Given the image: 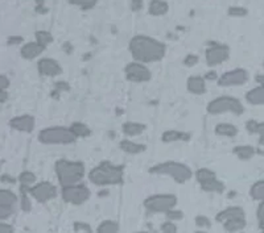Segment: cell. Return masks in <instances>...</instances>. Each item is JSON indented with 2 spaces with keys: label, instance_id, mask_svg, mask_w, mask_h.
<instances>
[{
  "label": "cell",
  "instance_id": "cell-1",
  "mask_svg": "<svg viewBox=\"0 0 264 233\" xmlns=\"http://www.w3.org/2000/svg\"><path fill=\"white\" fill-rule=\"evenodd\" d=\"M128 49L135 61L141 64H151V62L161 61L167 53V46L159 40L153 37L138 34L130 40Z\"/></svg>",
  "mask_w": 264,
  "mask_h": 233
},
{
  "label": "cell",
  "instance_id": "cell-2",
  "mask_svg": "<svg viewBox=\"0 0 264 233\" xmlns=\"http://www.w3.org/2000/svg\"><path fill=\"white\" fill-rule=\"evenodd\" d=\"M123 166L114 165L109 161L101 162L99 165L91 168L89 180L95 186H112L123 182Z\"/></svg>",
  "mask_w": 264,
  "mask_h": 233
},
{
  "label": "cell",
  "instance_id": "cell-3",
  "mask_svg": "<svg viewBox=\"0 0 264 233\" xmlns=\"http://www.w3.org/2000/svg\"><path fill=\"white\" fill-rule=\"evenodd\" d=\"M56 174L58 182L62 187L76 184L84 180L85 165L78 161H68V160H58L55 165Z\"/></svg>",
  "mask_w": 264,
  "mask_h": 233
},
{
  "label": "cell",
  "instance_id": "cell-4",
  "mask_svg": "<svg viewBox=\"0 0 264 233\" xmlns=\"http://www.w3.org/2000/svg\"><path fill=\"white\" fill-rule=\"evenodd\" d=\"M149 172L156 174V176H168L170 178H173L177 183L188 182L193 176L192 168H189L188 165L176 161H167L157 164V165L149 168Z\"/></svg>",
  "mask_w": 264,
  "mask_h": 233
},
{
  "label": "cell",
  "instance_id": "cell-5",
  "mask_svg": "<svg viewBox=\"0 0 264 233\" xmlns=\"http://www.w3.org/2000/svg\"><path fill=\"white\" fill-rule=\"evenodd\" d=\"M77 140L74 133L70 128L66 126H49L40 130L39 133V141L44 145H68Z\"/></svg>",
  "mask_w": 264,
  "mask_h": 233
},
{
  "label": "cell",
  "instance_id": "cell-6",
  "mask_svg": "<svg viewBox=\"0 0 264 233\" xmlns=\"http://www.w3.org/2000/svg\"><path fill=\"white\" fill-rule=\"evenodd\" d=\"M207 112L210 115H221L226 112H231L234 115L239 116L244 112V106L242 102L232 96H219L207 104Z\"/></svg>",
  "mask_w": 264,
  "mask_h": 233
},
{
  "label": "cell",
  "instance_id": "cell-7",
  "mask_svg": "<svg viewBox=\"0 0 264 233\" xmlns=\"http://www.w3.org/2000/svg\"><path fill=\"white\" fill-rule=\"evenodd\" d=\"M177 204V198L172 194H156L147 198L144 207L152 214H167Z\"/></svg>",
  "mask_w": 264,
  "mask_h": 233
},
{
  "label": "cell",
  "instance_id": "cell-8",
  "mask_svg": "<svg viewBox=\"0 0 264 233\" xmlns=\"http://www.w3.org/2000/svg\"><path fill=\"white\" fill-rule=\"evenodd\" d=\"M62 199L69 203V204L80 206L82 203H85L86 200H89L90 198V190L87 188L84 184H70V186L62 187Z\"/></svg>",
  "mask_w": 264,
  "mask_h": 233
},
{
  "label": "cell",
  "instance_id": "cell-9",
  "mask_svg": "<svg viewBox=\"0 0 264 233\" xmlns=\"http://www.w3.org/2000/svg\"><path fill=\"white\" fill-rule=\"evenodd\" d=\"M124 72H126V78L130 80V82L135 83H144L151 80L152 78V72L149 70L144 64L141 62H131L124 68Z\"/></svg>",
  "mask_w": 264,
  "mask_h": 233
},
{
  "label": "cell",
  "instance_id": "cell-10",
  "mask_svg": "<svg viewBox=\"0 0 264 233\" xmlns=\"http://www.w3.org/2000/svg\"><path fill=\"white\" fill-rule=\"evenodd\" d=\"M228 57H230V49L223 44L211 42L205 52L206 64L209 66L221 65L224 61H227Z\"/></svg>",
  "mask_w": 264,
  "mask_h": 233
},
{
  "label": "cell",
  "instance_id": "cell-11",
  "mask_svg": "<svg viewBox=\"0 0 264 233\" xmlns=\"http://www.w3.org/2000/svg\"><path fill=\"white\" fill-rule=\"evenodd\" d=\"M248 80V72L244 68H234L230 72L222 74L221 78L218 79V86L221 87H232L242 86Z\"/></svg>",
  "mask_w": 264,
  "mask_h": 233
},
{
  "label": "cell",
  "instance_id": "cell-12",
  "mask_svg": "<svg viewBox=\"0 0 264 233\" xmlns=\"http://www.w3.org/2000/svg\"><path fill=\"white\" fill-rule=\"evenodd\" d=\"M29 195L35 198L37 202L45 203L57 196V188L51 182H40L33 187H29Z\"/></svg>",
  "mask_w": 264,
  "mask_h": 233
},
{
  "label": "cell",
  "instance_id": "cell-13",
  "mask_svg": "<svg viewBox=\"0 0 264 233\" xmlns=\"http://www.w3.org/2000/svg\"><path fill=\"white\" fill-rule=\"evenodd\" d=\"M37 70L44 76H57L62 74V68L53 58H43L37 62Z\"/></svg>",
  "mask_w": 264,
  "mask_h": 233
},
{
  "label": "cell",
  "instance_id": "cell-14",
  "mask_svg": "<svg viewBox=\"0 0 264 233\" xmlns=\"http://www.w3.org/2000/svg\"><path fill=\"white\" fill-rule=\"evenodd\" d=\"M35 118L31 115H20L10 120V126L19 132L31 133L35 130Z\"/></svg>",
  "mask_w": 264,
  "mask_h": 233
},
{
  "label": "cell",
  "instance_id": "cell-15",
  "mask_svg": "<svg viewBox=\"0 0 264 233\" xmlns=\"http://www.w3.org/2000/svg\"><path fill=\"white\" fill-rule=\"evenodd\" d=\"M239 218H246V212L242 207H238V206H232V207H228L223 211H221L219 214H217L215 216V220L218 222L223 224L224 222L231 219H239Z\"/></svg>",
  "mask_w": 264,
  "mask_h": 233
},
{
  "label": "cell",
  "instance_id": "cell-16",
  "mask_svg": "<svg viewBox=\"0 0 264 233\" xmlns=\"http://www.w3.org/2000/svg\"><path fill=\"white\" fill-rule=\"evenodd\" d=\"M45 50V46L36 42H27L24 44V46L22 48V57L26 60H33V58L39 57L43 52Z\"/></svg>",
  "mask_w": 264,
  "mask_h": 233
},
{
  "label": "cell",
  "instance_id": "cell-17",
  "mask_svg": "<svg viewBox=\"0 0 264 233\" xmlns=\"http://www.w3.org/2000/svg\"><path fill=\"white\" fill-rule=\"evenodd\" d=\"M189 92L194 95H202L206 92V84H205V78L202 76H190L186 82Z\"/></svg>",
  "mask_w": 264,
  "mask_h": 233
},
{
  "label": "cell",
  "instance_id": "cell-18",
  "mask_svg": "<svg viewBox=\"0 0 264 233\" xmlns=\"http://www.w3.org/2000/svg\"><path fill=\"white\" fill-rule=\"evenodd\" d=\"M169 11V4L165 0H151L148 4V14L152 16H164Z\"/></svg>",
  "mask_w": 264,
  "mask_h": 233
},
{
  "label": "cell",
  "instance_id": "cell-19",
  "mask_svg": "<svg viewBox=\"0 0 264 233\" xmlns=\"http://www.w3.org/2000/svg\"><path fill=\"white\" fill-rule=\"evenodd\" d=\"M247 103L252 106H263L264 104V86H259L250 90L246 94Z\"/></svg>",
  "mask_w": 264,
  "mask_h": 233
},
{
  "label": "cell",
  "instance_id": "cell-20",
  "mask_svg": "<svg viewBox=\"0 0 264 233\" xmlns=\"http://www.w3.org/2000/svg\"><path fill=\"white\" fill-rule=\"evenodd\" d=\"M163 142H174V141H189L190 133L181 132V130H165L161 136Z\"/></svg>",
  "mask_w": 264,
  "mask_h": 233
},
{
  "label": "cell",
  "instance_id": "cell-21",
  "mask_svg": "<svg viewBox=\"0 0 264 233\" xmlns=\"http://www.w3.org/2000/svg\"><path fill=\"white\" fill-rule=\"evenodd\" d=\"M201 184V188H202L205 192H217V194H222L224 191V183L221 182L219 180L215 178H211V180H207L205 182L199 183Z\"/></svg>",
  "mask_w": 264,
  "mask_h": 233
},
{
  "label": "cell",
  "instance_id": "cell-22",
  "mask_svg": "<svg viewBox=\"0 0 264 233\" xmlns=\"http://www.w3.org/2000/svg\"><path fill=\"white\" fill-rule=\"evenodd\" d=\"M119 148L128 154H139V153H143L147 149V146L143 144L134 142L131 140H122L119 144Z\"/></svg>",
  "mask_w": 264,
  "mask_h": 233
},
{
  "label": "cell",
  "instance_id": "cell-23",
  "mask_svg": "<svg viewBox=\"0 0 264 233\" xmlns=\"http://www.w3.org/2000/svg\"><path fill=\"white\" fill-rule=\"evenodd\" d=\"M147 126L144 124H140V122H127L122 126V130L126 136H139L141 133L144 132Z\"/></svg>",
  "mask_w": 264,
  "mask_h": 233
},
{
  "label": "cell",
  "instance_id": "cell-24",
  "mask_svg": "<svg viewBox=\"0 0 264 233\" xmlns=\"http://www.w3.org/2000/svg\"><path fill=\"white\" fill-rule=\"evenodd\" d=\"M232 153H234L239 160L248 161V160H251V158L255 156L256 150H255V148L251 146V145H239V146L234 148Z\"/></svg>",
  "mask_w": 264,
  "mask_h": 233
},
{
  "label": "cell",
  "instance_id": "cell-25",
  "mask_svg": "<svg viewBox=\"0 0 264 233\" xmlns=\"http://www.w3.org/2000/svg\"><path fill=\"white\" fill-rule=\"evenodd\" d=\"M215 133L218 136L235 137L238 134V128L234 124H230V122H219L215 126Z\"/></svg>",
  "mask_w": 264,
  "mask_h": 233
},
{
  "label": "cell",
  "instance_id": "cell-26",
  "mask_svg": "<svg viewBox=\"0 0 264 233\" xmlns=\"http://www.w3.org/2000/svg\"><path fill=\"white\" fill-rule=\"evenodd\" d=\"M246 218H239V219H231L223 222L224 230L227 232H238L246 228Z\"/></svg>",
  "mask_w": 264,
  "mask_h": 233
},
{
  "label": "cell",
  "instance_id": "cell-27",
  "mask_svg": "<svg viewBox=\"0 0 264 233\" xmlns=\"http://www.w3.org/2000/svg\"><path fill=\"white\" fill-rule=\"evenodd\" d=\"M250 195L253 200L263 202L264 200V180H257L251 186Z\"/></svg>",
  "mask_w": 264,
  "mask_h": 233
},
{
  "label": "cell",
  "instance_id": "cell-28",
  "mask_svg": "<svg viewBox=\"0 0 264 233\" xmlns=\"http://www.w3.org/2000/svg\"><path fill=\"white\" fill-rule=\"evenodd\" d=\"M72 132L74 133V136L78 138V137H89L90 136L91 130H89V126L84 122H73L72 126H70Z\"/></svg>",
  "mask_w": 264,
  "mask_h": 233
},
{
  "label": "cell",
  "instance_id": "cell-29",
  "mask_svg": "<svg viewBox=\"0 0 264 233\" xmlns=\"http://www.w3.org/2000/svg\"><path fill=\"white\" fill-rule=\"evenodd\" d=\"M16 202H18V196H16L12 191L0 188V204L12 206V207H14Z\"/></svg>",
  "mask_w": 264,
  "mask_h": 233
},
{
  "label": "cell",
  "instance_id": "cell-30",
  "mask_svg": "<svg viewBox=\"0 0 264 233\" xmlns=\"http://www.w3.org/2000/svg\"><path fill=\"white\" fill-rule=\"evenodd\" d=\"M119 230V224L114 220H105L102 224L98 226V232L99 233H115Z\"/></svg>",
  "mask_w": 264,
  "mask_h": 233
},
{
  "label": "cell",
  "instance_id": "cell-31",
  "mask_svg": "<svg viewBox=\"0 0 264 233\" xmlns=\"http://www.w3.org/2000/svg\"><path fill=\"white\" fill-rule=\"evenodd\" d=\"M20 192H22V210L24 212H29L32 210V203L29 200V186H20Z\"/></svg>",
  "mask_w": 264,
  "mask_h": 233
},
{
  "label": "cell",
  "instance_id": "cell-32",
  "mask_svg": "<svg viewBox=\"0 0 264 233\" xmlns=\"http://www.w3.org/2000/svg\"><path fill=\"white\" fill-rule=\"evenodd\" d=\"M72 6L80 7L82 11H90L97 6L98 0H69Z\"/></svg>",
  "mask_w": 264,
  "mask_h": 233
},
{
  "label": "cell",
  "instance_id": "cell-33",
  "mask_svg": "<svg viewBox=\"0 0 264 233\" xmlns=\"http://www.w3.org/2000/svg\"><path fill=\"white\" fill-rule=\"evenodd\" d=\"M36 41L47 48L48 45H51V44L53 42V36H52V33L48 32V30H37Z\"/></svg>",
  "mask_w": 264,
  "mask_h": 233
},
{
  "label": "cell",
  "instance_id": "cell-34",
  "mask_svg": "<svg viewBox=\"0 0 264 233\" xmlns=\"http://www.w3.org/2000/svg\"><path fill=\"white\" fill-rule=\"evenodd\" d=\"M227 14L231 18H244L248 14V10L240 7V6H231V7H228Z\"/></svg>",
  "mask_w": 264,
  "mask_h": 233
},
{
  "label": "cell",
  "instance_id": "cell-35",
  "mask_svg": "<svg viewBox=\"0 0 264 233\" xmlns=\"http://www.w3.org/2000/svg\"><path fill=\"white\" fill-rule=\"evenodd\" d=\"M19 180L22 184L24 186H31L33 183L36 182V176L31 172H23L20 176H19Z\"/></svg>",
  "mask_w": 264,
  "mask_h": 233
},
{
  "label": "cell",
  "instance_id": "cell-36",
  "mask_svg": "<svg viewBox=\"0 0 264 233\" xmlns=\"http://www.w3.org/2000/svg\"><path fill=\"white\" fill-rule=\"evenodd\" d=\"M195 226H198V228H203V230H209L210 226H211V222L207 216L203 215H198L195 216Z\"/></svg>",
  "mask_w": 264,
  "mask_h": 233
},
{
  "label": "cell",
  "instance_id": "cell-37",
  "mask_svg": "<svg viewBox=\"0 0 264 233\" xmlns=\"http://www.w3.org/2000/svg\"><path fill=\"white\" fill-rule=\"evenodd\" d=\"M14 215V207L12 206L0 204V220H6Z\"/></svg>",
  "mask_w": 264,
  "mask_h": 233
},
{
  "label": "cell",
  "instance_id": "cell-38",
  "mask_svg": "<svg viewBox=\"0 0 264 233\" xmlns=\"http://www.w3.org/2000/svg\"><path fill=\"white\" fill-rule=\"evenodd\" d=\"M160 230H163V232H167V233H174V232H177V226H176V224H174L172 220H168V222H163V224H161Z\"/></svg>",
  "mask_w": 264,
  "mask_h": 233
},
{
  "label": "cell",
  "instance_id": "cell-39",
  "mask_svg": "<svg viewBox=\"0 0 264 233\" xmlns=\"http://www.w3.org/2000/svg\"><path fill=\"white\" fill-rule=\"evenodd\" d=\"M198 56H195V54H188V56L184 58V65L186 66V68H193V66H195L198 64Z\"/></svg>",
  "mask_w": 264,
  "mask_h": 233
},
{
  "label": "cell",
  "instance_id": "cell-40",
  "mask_svg": "<svg viewBox=\"0 0 264 233\" xmlns=\"http://www.w3.org/2000/svg\"><path fill=\"white\" fill-rule=\"evenodd\" d=\"M256 216L257 220H259V228L264 232V200L260 202V204L257 207Z\"/></svg>",
  "mask_w": 264,
  "mask_h": 233
},
{
  "label": "cell",
  "instance_id": "cell-41",
  "mask_svg": "<svg viewBox=\"0 0 264 233\" xmlns=\"http://www.w3.org/2000/svg\"><path fill=\"white\" fill-rule=\"evenodd\" d=\"M182 218H184V214H182V211H178V210H169L167 212V219L172 220V222L181 220Z\"/></svg>",
  "mask_w": 264,
  "mask_h": 233
},
{
  "label": "cell",
  "instance_id": "cell-42",
  "mask_svg": "<svg viewBox=\"0 0 264 233\" xmlns=\"http://www.w3.org/2000/svg\"><path fill=\"white\" fill-rule=\"evenodd\" d=\"M73 228H74V230H77V232H93L91 226H89V224H86V222H77L76 224L73 226Z\"/></svg>",
  "mask_w": 264,
  "mask_h": 233
},
{
  "label": "cell",
  "instance_id": "cell-43",
  "mask_svg": "<svg viewBox=\"0 0 264 233\" xmlns=\"http://www.w3.org/2000/svg\"><path fill=\"white\" fill-rule=\"evenodd\" d=\"M69 88H70L69 84L66 82H58L56 83V91H53L52 95H53V96H58V94L61 92V91H68Z\"/></svg>",
  "mask_w": 264,
  "mask_h": 233
},
{
  "label": "cell",
  "instance_id": "cell-44",
  "mask_svg": "<svg viewBox=\"0 0 264 233\" xmlns=\"http://www.w3.org/2000/svg\"><path fill=\"white\" fill-rule=\"evenodd\" d=\"M8 87H10V79L6 76H2V74H0V94L7 91Z\"/></svg>",
  "mask_w": 264,
  "mask_h": 233
},
{
  "label": "cell",
  "instance_id": "cell-45",
  "mask_svg": "<svg viewBox=\"0 0 264 233\" xmlns=\"http://www.w3.org/2000/svg\"><path fill=\"white\" fill-rule=\"evenodd\" d=\"M36 2V12L37 14H47L48 8L45 7V0H35Z\"/></svg>",
  "mask_w": 264,
  "mask_h": 233
},
{
  "label": "cell",
  "instance_id": "cell-46",
  "mask_svg": "<svg viewBox=\"0 0 264 233\" xmlns=\"http://www.w3.org/2000/svg\"><path fill=\"white\" fill-rule=\"evenodd\" d=\"M131 10L134 12L140 11L141 8H143V0H131Z\"/></svg>",
  "mask_w": 264,
  "mask_h": 233
},
{
  "label": "cell",
  "instance_id": "cell-47",
  "mask_svg": "<svg viewBox=\"0 0 264 233\" xmlns=\"http://www.w3.org/2000/svg\"><path fill=\"white\" fill-rule=\"evenodd\" d=\"M8 45H18V44H22L24 41L22 36H11L8 37Z\"/></svg>",
  "mask_w": 264,
  "mask_h": 233
},
{
  "label": "cell",
  "instance_id": "cell-48",
  "mask_svg": "<svg viewBox=\"0 0 264 233\" xmlns=\"http://www.w3.org/2000/svg\"><path fill=\"white\" fill-rule=\"evenodd\" d=\"M256 120H248V122H246V130H248L250 133H252V134H255V128H256Z\"/></svg>",
  "mask_w": 264,
  "mask_h": 233
},
{
  "label": "cell",
  "instance_id": "cell-49",
  "mask_svg": "<svg viewBox=\"0 0 264 233\" xmlns=\"http://www.w3.org/2000/svg\"><path fill=\"white\" fill-rule=\"evenodd\" d=\"M14 232V226L6 222H0V233H10Z\"/></svg>",
  "mask_w": 264,
  "mask_h": 233
},
{
  "label": "cell",
  "instance_id": "cell-50",
  "mask_svg": "<svg viewBox=\"0 0 264 233\" xmlns=\"http://www.w3.org/2000/svg\"><path fill=\"white\" fill-rule=\"evenodd\" d=\"M0 180H2L3 183H11V184L16 182V180H15L14 176H8V174H3V176H0Z\"/></svg>",
  "mask_w": 264,
  "mask_h": 233
},
{
  "label": "cell",
  "instance_id": "cell-51",
  "mask_svg": "<svg viewBox=\"0 0 264 233\" xmlns=\"http://www.w3.org/2000/svg\"><path fill=\"white\" fill-rule=\"evenodd\" d=\"M255 133L256 134H259V136H261V134H264V122H256V128H255Z\"/></svg>",
  "mask_w": 264,
  "mask_h": 233
},
{
  "label": "cell",
  "instance_id": "cell-52",
  "mask_svg": "<svg viewBox=\"0 0 264 233\" xmlns=\"http://www.w3.org/2000/svg\"><path fill=\"white\" fill-rule=\"evenodd\" d=\"M205 79H209V80H215V79H217V72H209L206 76H205Z\"/></svg>",
  "mask_w": 264,
  "mask_h": 233
},
{
  "label": "cell",
  "instance_id": "cell-53",
  "mask_svg": "<svg viewBox=\"0 0 264 233\" xmlns=\"http://www.w3.org/2000/svg\"><path fill=\"white\" fill-rule=\"evenodd\" d=\"M255 80H256L257 84L264 86V74H257V76H255Z\"/></svg>",
  "mask_w": 264,
  "mask_h": 233
},
{
  "label": "cell",
  "instance_id": "cell-54",
  "mask_svg": "<svg viewBox=\"0 0 264 233\" xmlns=\"http://www.w3.org/2000/svg\"><path fill=\"white\" fill-rule=\"evenodd\" d=\"M259 144H260V145H263V146H264V134H261V136L259 137Z\"/></svg>",
  "mask_w": 264,
  "mask_h": 233
},
{
  "label": "cell",
  "instance_id": "cell-55",
  "mask_svg": "<svg viewBox=\"0 0 264 233\" xmlns=\"http://www.w3.org/2000/svg\"><path fill=\"white\" fill-rule=\"evenodd\" d=\"M0 165H2V161H0Z\"/></svg>",
  "mask_w": 264,
  "mask_h": 233
},
{
  "label": "cell",
  "instance_id": "cell-56",
  "mask_svg": "<svg viewBox=\"0 0 264 233\" xmlns=\"http://www.w3.org/2000/svg\"><path fill=\"white\" fill-rule=\"evenodd\" d=\"M263 68H264V64H263Z\"/></svg>",
  "mask_w": 264,
  "mask_h": 233
}]
</instances>
